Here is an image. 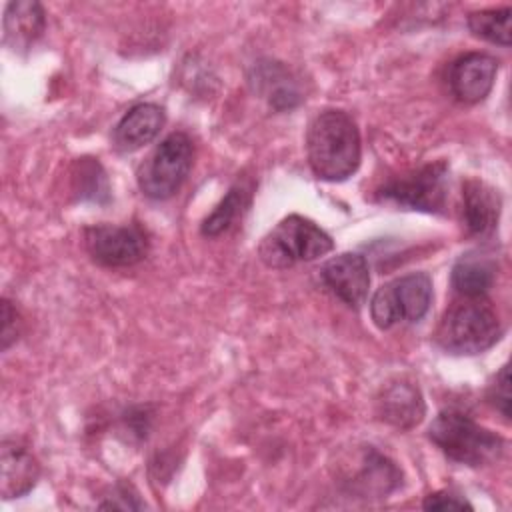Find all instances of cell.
<instances>
[{"label":"cell","instance_id":"obj_1","mask_svg":"<svg viewBox=\"0 0 512 512\" xmlns=\"http://www.w3.org/2000/svg\"><path fill=\"white\" fill-rule=\"evenodd\" d=\"M360 132L344 110H322L306 132V156L316 178L342 182L360 166Z\"/></svg>","mask_w":512,"mask_h":512},{"label":"cell","instance_id":"obj_2","mask_svg":"<svg viewBox=\"0 0 512 512\" xmlns=\"http://www.w3.org/2000/svg\"><path fill=\"white\" fill-rule=\"evenodd\" d=\"M502 336V324L492 304L480 298H466L452 302L436 328V344L450 354H480L492 348Z\"/></svg>","mask_w":512,"mask_h":512},{"label":"cell","instance_id":"obj_3","mask_svg":"<svg viewBox=\"0 0 512 512\" xmlns=\"http://www.w3.org/2000/svg\"><path fill=\"white\" fill-rule=\"evenodd\" d=\"M428 438L450 460L474 468L496 462L504 450L502 436L458 410L440 412L428 428Z\"/></svg>","mask_w":512,"mask_h":512},{"label":"cell","instance_id":"obj_4","mask_svg":"<svg viewBox=\"0 0 512 512\" xmlns=\"http://www.w3.org/2000/svg\"><path fill=\"white\" fill-rule=\"evenodd\" d=\"M332 248V238L316 222L300 214H290L262 238L258 258L268 268L282 270L298 262L316 260Z\"/></svg>","mask_w":512,"mask_h":512},{"label":"cell","instance_id":"obj_5","mask_svg":"<svg viewBox=\"0 0 512 512\" xmlns=\"http://www.w3.org/2000/svg\"><path fill=\"white\" fill-rule=\"evenodd\" d=\"M432 304V278L412 272L382 284L370 300V316L380 330L396 324L418 322Z\"/></svg>","mask_w":512,"mask_h":512},{"label":"cell","instance_id":"obj_6","mask_svg":"<svg viewBox=\"0 0 512 512\" xmlns=\"http://www.w3.org/2000/svg\"><path fill=\"white\" fill-rule=\"evenodd\" d=\"M194 146L184 132L166 136L138 170V186L152 200H168L174 196L192 168Z\"/></svg>","mask_w":512,"mask_h":512},{"label":"cell","instance_id":"obj_7","mask_svg":"<svg viewBox=\"0 0 512 512\" xmlns=\"http://www.w3.org/2000/svg\"><path fill=\"white\" fill-rule=\"evenodd\" d=\"M378 198L400 208L440 214L448 198V164L436 160L406 174L394 176L378 188Z\"/></svg>","mask_w":512,"mask_h":512},{"label":"cell","instance_id":"obj_8","mask_svg":"<svg viewBox=\"0 0 512 512\" xmlns=\"http://www.w3.org/2000/svg\"><path fill=\"white\" fill-rule=\"evenodd\" d=\"M84 246L94 262L108 268L134 266L148 254V238L134 224L88 226L84 228Z\"/></svg>","mask_w":512,"mask_h":512},{"label":"cell","instance_id":"obj_9","mask_svg":"<svg viewBox=\"0 0 512 512\" xmlns=\"http://www.w3.org/2000/svg\"><path fill=\"white\" fill-rule=\"evenodd\" d=\"M320 278L326 288L350 308H360L368 296L370 270L366 258L358 252H342L324 262Z\"/></svg>","mask_w":512,"mask_h":512},{"label":"cell","instance_id":"obj_10","mask_svg":"<svg viewBox=\"0 0 512 512\" xmlns=\"http://www.w3.org/2000/svg\"><path fill=\"white\" fill-rule=\"evenodd\" d=\"M498 60L484 52H468L456 58L448 70V86L452 96L464 104L482 102L496 80Z\"/></svg>","mask_w":512,"mask_h":512},{"label":"cell","instance_id":"obj_11","mask_svg":"<svg viewBox=\"0 0 512 512\" xmlns=\"http://www.w3.org/2000/svg\"><path fill=\"white\" fill-rule=\"evenodd\" d=\"M40 478V464L18 440L4 438L0 446V494L4 500L28 494Z\"/></svg>","mask_w":512,"mask_h":512},{"label":"cell","instance_id":"obj_12","mask_svg":"<svg viewBox=\"0 0 512 512\" xmlns=\"http://www.w3.org/2000/svg\"><path fill=\"white\" fill-rule=\"evenodd\" d=\"M166 122L164 108L154 102H140L132 106L116 124L112 132L114 148L120 152H134L150 144Z\"/></svg>","mask_w":512,"mask_h":512},{"label":"cell","instance_id":"obj_13","mask_svg":"<svg viewBox=\"0 0 512 512\" xmlns=\"http://www.w3.org/2000/svg\"><path fill=\"white\" fill-rule=\"evenodd\" d=\"M502 198L490 184L470 178L462 184V224L472 236H488L500 218Z\"/></svg>","mask_w":512,"mask_h":512},{"label":"cell","instance_id":"obj_14","mask_svg":"<svg viewBox=\"0 0 512 512\" xmlns=\"http://www.w3.org/2000/svg\"><path fill=\"white\" fill-rule=\"evenodd\" d=\"M46 28V14L40 2L16 0L8 2L2 18L4 44L12 52H26L42 36Z\"/></svg>","mask_w":512,"mask_h":512},{"label":"cell","instance_id":"obj_15","mask_svg":"<svg viewBox=\"0 0 512 512\" xmlns=\"http://www.w3.org/2000/svg\"><path fill=\"white\" fill-rule=\"evenodd\" d=\"M376 404H378V416L386 424L400 430L414 428L424 418V412H426L424 398L418 386L404 380L388 384L380 392Z\"/></svg>","mask_w":512,"mask_h":512},{"label":"cell","instance_id":"obj_16","mask_svg":"<svg viewBox=\"0 0 512 512\" xmlns=\"http://www.w3.org/2000/svg\"><path fill=\"white\" fill-rule=\"evenodd\" d=\"M400 484L402 472L398 470V466L374 448H368L364 452L362 466L352 478V488L360 490V494L364 496H386L394 492Z\"/></svg>","mask_w":512,"mask_h":512},{"label":"cell","instance_id":"obj_17","mask_svg":"<svg viewBox=\"0 0 512 512\" xmlns=\"http://www.w3.org/2000/svg\"><path fill=\"white\" fill-rule=\"evenodd\" d=\"M496 276L494 262L482 254H466L452 268V286L460 296L480 298L492 288Z\"/></svg>","mask_w":512,"mask_h":512},{"label":"cell","instance_id":"obj_18","mask_svg":"<svg viewBox=\"0 0 512 512\" xmlns=\"http://www.w3.org/2000/svg\"><path fill=\"white\" fill-rule=\"evenodd\" d=\"M252 202V188L244 182H236L226 196L220 200V204L212 210V214L202 222V234L208 238H216L222 232H226L242 214L248 210Z\"/></svg>","mask_w":512,"mask_h":512},{"label":"cell","instance_id":"obj_19","mask_svg":"<svg viewBox=\"0 0 512 512\" xmlns=\"http://www.w3.org/2000/svg\"><path fill=\"white\" fill-rule=\"evenodd\" d=\"M72 190L78 200H90V202H106L110 198L108 178L104 168L94 158H80L74 166L72 176Z\"/></svg>","mask_w":512,"mask_h":512},{"label":"cell","instance_id":"obj_20","mask_svg":"<svg viewBox=\"0 0 512 512\" xmlns=\"http://www.w3.org/2000/svg\"><path fill=\"white\" fill-rule=\"evenodd\" d=\"M510 18H512V10L508 6L478 10L468 14V28L474 36L506 48L510 46V38H512Z\"/></svg>","mask_w":512,"mask_h":512},{"label":"cell","instance_id":"obj_21","mask_svg":"<svg viewBox=\"0 0 512 512\" xmlns=\"http://www.w3.org/2000/svg\"><path fill=\"white\" fill-rule=\"evenodd\" d=\"M488 400L494 404V408L508 420L510 418V370L508 364H504L494 380L488 386Z\"/></svg>","mask_w":512,"mask_h":512},{"label":"cell","instance_id":"obj_22","mask_svg":"<svg viewBox=\"0 0 512 512\" xmlns=\"http://www.w3.org/2000/svg\"><path fill=\"white\" fill-rule=\"evenodd\" d=\"M22 332V320L18 310L12 306L8 298L2 300V332H0V348L8 350Z\"/></svg>","mask_w":512,"mask_h":512},{"label":"cell","instance_id":"obj_23","mask_svg":"<svg viewBox=\"0 0 512 512\" xmlns=\"http://www.w3.org/2000/svg\"><path fill=\"white\" fill-rule=\"evenodd\" d=\"M424 510H472V504L454 492H432L424 500Z\"/></svg>","mask_w":512,"mask_h":512}]
</instances>
